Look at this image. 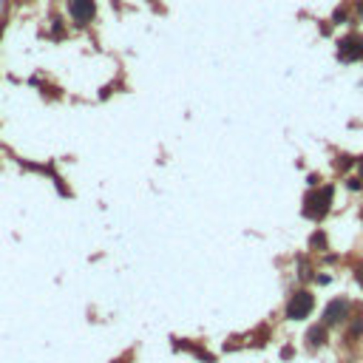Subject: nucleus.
<instances>
[{"mask_svg":"<svg viewBox=\"0 0 363 363\" xmlns=\"http://www.w3.org/2000/svg\"><path fill=\"white\" fill-rule=\"evenodd\" d=\"M329 204H332V187H321V190H315V193H309L304 199V216L321 221L329 213Z\"/></svg>","mask_w":363,"mask_h":363,"instance_id":"obj_1","label":"nucleus"},{"mask_svg":"<svg viewBox=\"0 0 363 363\" xmlns=\"http://www.w3.org/2000/svg\"><path fill=\"white\" fill-rule=\"evenodd\" d=\"M312 307H315V298L301 290V292H295V295L290 298V304H287V318H290V321H304L307 315L312 312Z\"/></svg>","mask_w":363,"mask_h":363,"instance_id":"obj_2","label":"nucleus"},{"mask_svg":"<svg viewBox=\"0 0 363 363\" xmlns=\"http://www.w3.org/2000/svg\"><path fill=\"white\" fill-rule=\"evenodd\" d=\"M68 15H71V20H74L77 26H85V23H91L94 15H97V3H94V0H71V3H68Z\"/></svg>","mask_w":363,"mask_h":363,"instance_id":"obj_3","label":"nucleus"},{"mask_svg":"<svg viewBox=\"0 0 363 363\" xmlns=\"http://www.w3.org/2000/svg\"><path fill=\"white\" fill-rule=\"evenodd\" d=\"M338 57L344 60V63H355V60H363V37L358 34H349L341 40V46H338Z\"/></svg>","mask_w":363,"mask_h":363,"instance_id":"obj_4","label":"nucleus"},{"mask_svg":"<svg viewBox=\"0 0 363 363\" xmlns=\"http://www.w3.org/2000/svg\"><path fill=\"white\" fill-rule=\"evenodd\" d=\"M349 315V301L346 298H338V301H332L329 307L324 309V324H341L344 318Z\"/></svg>","mask_w":363,"mask_h":363,"instance_id":"obj_5","label":"nucleus"},{"mask_svg":"<svg viewBox=\"0 0 363 363\" xmlns=\"http://www.w3.org/2000/svg\"><path fill=\"white\" fill-rule=\"evenodd\" d=\"M309 344H312V346H321V344H324V327L309 329Z\"/></svg>","mask_w":363,"mask_h":363,"instance_id":"obj_6","label":"nucleus"},{"mask_svg":"<svg viewBox=\"0 0 363 363\" xmlns=\"http://www.w3.org/2000/svg\"><path fill=\"white\" fill-rule=\"evenodd\" d=\"M361 184H363V179H346V187H349V190H361Z\"/></svg>","mask_w":363,"mask_h":363,"instance_id":"obj_7","label":"nucleus"},{"mask_svg":"<svg viewBox=\"0 0 363 363\" xmlns=\"http://www.w3.org/2000/svg\"><path fill=\"white\" fill-rule=\"evenodd\" d=\"M312 247H324V233H315L312 236Z\"/></svg>","mask_w":363,"mask_h":363,"instance_id":"obj_8","label":"nucleus"},{"mask_svg":"<svg viewBox=\"0 0 363 363\" xmlns=\"http://www.w3.org/2000/svg\"><path fill=\"white\" fill-rule=\"evenodd\" d=\"M358 281H361V284H363V270H358Z\"/></svg>","mask_w":363,"mask_h":363,"instance_id":"obj_9","label":"nucleus"},{"mask_svg":"<svg viewBox=\"0 0 363 363\" xmlns=\"http://www.w3.org/2000/svg\"><path fill=\"white\" fill-rule=\"evenodd\" d=\"M361 179H363V159H361Z\"/></svg>","mask_w":363,"mask_h":363,"instance_id":"obj_10","label":"nucleus"}]
</instances>
